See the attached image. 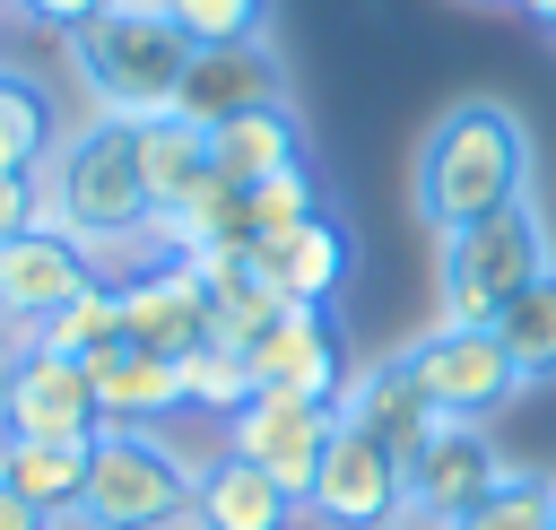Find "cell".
Masks as SVG:
<instances>
[{
	"label": "cell",
	"instance_id": "obj_1",
	"mask_svg": "<svg viewBox=\"0 0 556 530\" xmlns=\"http://www.w3.org/2000/svg\"><path fill=\"white\" fill-rule=\"evenodd\" d=\"M148 217H156V200H148V182H139V139H130V122H104V113L78 122V130L43 156V174H35V226L87 243L96 278H130V269L148 261Z\"/></svg>",
	"mask_w": 556,
	"mask_h": 530
},
{
	"label": "cell",
	"instance_id": "obj_2",
	"mask_svg": "<svg viewBox=\"0 0 556 530\" xmlns=\"http://www.w3.org/2000/svg\"><path fill=\"white\" fill-rule=\"evenodd\" d=\"M408 200L434 226V243L478 226V217H495V209H513V200H530V130H521V113L495 104V96L452 104L426 130L417 165H408Z\"/></svg>",
	"mask_w": 556,
	"mask_h": 530
},
{
	"label": "cell",
	"instance_id": "obj_3",
	"mask_svg": "<svg viewBox=\"0 0 556 530\" xmlns=\"http://www.w3.org/2000/svg\"><path fill=\"white\" fill-rule=\"evenodd\" d=\"M61 43H70V70H78V87H87V104L104 122H156V113H174L191 43L174 35L165 0H113L78 35H61Z\"/></svg>",
	"mask_w": 556,
	"mask_h": 530
},
{
	"label": "cell",
	"instance_id": "obj_4",
	"mask_svg": "<svg viewBox=\"0 0 556 530\" xmlns=\"http://www.w3.org/2000/svg\"><path fill=\"white\" fill-rule=\"evenodd\" d=\"M547 269H556V235H547V217H539L530 200H513V209L443 235V304H434V321L495 330L504 304H513L521 287H539Z\"/></svg>",
	"mask_w": 556,
	"mask_h": 530
},
{
	"label": "cell",
	"instance_id": "obj_5",
	"mask_svg": "<svg viewBox=\"0 0 556 530\" xmlns=\"http://www.w3.org/2000/svg\"><path fill=\"white\" fill-rule=\"evenodd\" d=\"M191 460L148 426H104L78 495V530H174L191 513Z\"/></svg>",
	"mask_w": 556,
	"mask_h": 530
},
{
	"label": "cell",
	"instance_id": "obj_6",
	"mask_svg": "<svg viewBox=\"0 0 556 530\" xmlns=\"http://www.w3.org/2000/svg\"><path fill=\"white\" fill-rule=\"evenodd\" d=\"M400 365L417 374V391L434 400V417H469V426H486V417L513 408V391H521L504 339H495V330H469V321H434L426 339L400 348Z\"/></svg>",
	"mask_w": 556,
	"mask_h": 530
},
{
	"label": "cell",
	"instance_id": "obj_7",
	"mask_svg": "<svg viewBox=\"0 0 556 530\" xmlns=\"http://www.w3.org/2000/svg\"><path fill=\"white\" fill-rule=\"evenodd\" d=\"M504 452H495V434L486 426H469V417H443L417 452H408V521H426V530H460L495 487H504Z\"/></svg>",
	"mask_w": 556,
	"mask_h": 530
},
{
	"label": "cell",
	"instance_id": "obj_8",
	"mask_svg": "<svg viewBox=\"0 0 556 530\" xmlns=\"http://www.w3.org/2000/svg\"><path fill=\"white\" fill-rule=\"evenodd\" d=\"M304 513L321 530H400L408 521V469L391 443H374L365 426H339L321 452V478L304 495Z\"/></svg>",
	"mask_w": 556,
	"mask_h": 530
},
{
	"label": "cell",
	"instance_id": "obj_9",
	"mask_svg": "<svg viewBox=\"0 0 556 530\" xmlns=\"http://www.w3.org/2000/svg\"><path fill=\"white\" fill-rule=\"evenodd\" d=\"M243 356H252V391H287V400H321V408H339V391L356 374L348 321L321 304H287Z\"/></svg>",
	"mask_w": 556,
	"mask_h": 530
},
{
	"label": "cell",
	"instance_id": "obj_10",
	"mask_svg": "<svg viewBox=\"0 0 556 530\" xmlns=\"http://www.w3.org/2000/svg\"><path fill=\"white\" fill-rule=\"evenodd\" d=\"M330 434H339V408H321V400H287V391H252V400L226 417V452L252 460L261 478H278L295 504L313 495Z\"/></svg>",
	"mask_w": 556,
	"mask_h": 530
},
{
	"label": "cell",
	"instance_id": "obj_11",
	"mask_svg": "<svg viewBox=\"0 0 556 530\" xmlns=\"http://www.w3.org/2000/svg\"><path fill=\"white\" fill-rule=\"evenodd\" d=\"M269 104H287V61H278L269 35H261V43H200V52L182 61L174 113H182L191 130H226V122L269 113Z\"/></svg>",
	"mask_w": 556,
	"mask_h": 530
},
{
	"label": "cell",
	"instance_id": "obj_12",
	"mask_svg": "<svg viewBox=\"0 0 556 530\" xmlns=\"http://www.w3.org/2000/svg\"><path fill=\"white\" fill-rule=\"evenodd\" d=\"M96 434H104V408H96L87 365L26 348L0 400V443H96Z\"/></svg>",
	"mask_w": 556,
	"mask_h": 530
},
{
	"label": "cell",
	"instance_id": "obj_13",
	"mask_svg": "<svg viewBox=\"0 0 556 530\" xmlns=\"http://www.w3.org/2000/svg\"><path fill=\"white\" fill-rule=\"evenodd\" d=\"M252 278L278 295V304H321V313H339V295H348V278H356V235L321 209V217H304V226H287V235H252Z\"/></svg>",
	"mask_w": 556,
	"mask_h": 530
},
{
	"label": "cell",
	"instance_id": "obj_14",
	"mask_svg": "<svg viewBox=\"0 0 556 530\" xmlns=\"http://www.w3.org/2000/svg\"><path fill=\"white\" fill-rule=\"evenodd\" d=\"M78 287H96L87 243H70V235H52V226H26V235L0 243V330L35 339Z\"/></svg>",
	"mask_w": 556,
	"mask_h": 530
},
{
	"label": "cell",
	"instance_id": "obj_15",
	"mask_svg": "<svg viewBox=\"0 0 556 530\" xmlns=\"http://www.w3.org/2000/svg\"><path fill=\"white\" fill-rule=\"evenodd\" d=\"M122 287V339L148 356H191L208 339V287L191 261H139Z\"/></svg>",
	"mask_w": 556,
	"mask_h": 530
},
{
	"label": "cell",
	"instance_id": "obj_16",
	"mask_svg": "<svg viewBox=\"0 0 556 530\" xmlns=\"http://www.w3.org/2000/svg\"><path fill=\"white\" fill-rule=\"evenodd\" d=\"M339 426H365V434L391 443L400 469H408V452H417L443 417H434V400L417 391V374H408L400 356H382V365H356V374H348V391H339Z\"/></svg>",
	"mask_w": 556,
	"mask_h": 530
},
{
	"label": "cell",
	"instance_id": "obj_17",
	"mask_svg": "<svg viewBox=\"0 0 556 530\" xmlns=\"http://www.w3.org/2000/svg\"><path fill=\"white\" fill-rule=\"evenodd\" d=\"M295 513L304 504L235 452L200 460V478H191V530H295Z\"/></svg>",
	"mask_w": 556,
	"mask_h": 530
},
{
	"label": "cell",
	"instance_id": "obj_18",
	"mask_svg": "<svg viewBox=\"0 0 556 530\" xmlns=\"http://www.w3.org/2000/svg\"><path fill=\"white\" fill-rule=\"evenodd\" d=\"M87 382H96V408H104V426H148L156 434V417H174L182 408V356H148V348H104V356H87Z\"/></svg>",
	"mask_w": 556,
	"mask_h": 530
},
{
	"label": "cell",
	"instance_id": "obj_19",
	"mask_svg": "<svg viewBox=\"0 0 556 530\" xmlns=\"http://www.w3.org/2000/svg\"><path fill=\"white\" fill-rule=\"evenodd\" d=\"M287 165H304V122H295L287 104L208 130V174H217L226 191H252V182H269V174H287Z\"/></svg>",
	"mask_w": 556,
	"mask_h": 530
},
{
	"label": "cell",
	"instance_id": "obj_20",
	"mask_svg": "<svg viewBox=\"0 0 556 530\" xmlns=\"http://www.w3.org/2000/svg\"><path fill=\"white\" fill-rule=\"evenodd\" d=\"M96 443H0V487H17L43 521H78Z\"/></svg>",
	"mask_w": 556,
	"mask_h": 530
},
{
	"label": "cell",
	"instance_id": "obj_21",
	"mask_svg": "<svg viewBox=\"0 0 556 530\" xmlns=\"http://www.w3.org/2000/svg\"><path fill=\"white\" fill-rule=\"evenodd\" d=\"M130 139H139V182H148L156 209H174V200H191L200 182H217V174H208V130H191L182 113L130 122Z\"/></svg>",
	"mask_w": 556,
	"mask_h": 530
},
{
	"label": "cell",
	"instance_id": "obj_22",
	"mask_svg": "<svg viewBox=\"0 0 556 530\" xmlns=\"http://www.w3.org/2000/svg\"><path fill=\"white\" fill-rule=\"evenodd\" d=\"M191 269H200V287H208V339H226V348H252V339L287 313V304L252 278L243 252H200Z\"/></svg>",
	"mask_w": 556,
	"mask_h": 530
},
{
	"label": "cell",
	"instance_id": "obj_23",
	"mask_svg": "<svg viewBox=\"0 0 556 530\" xmlns=\"http://www.w3.org/2000/svg\"><path fill=\"white\" fill-rule=\"evenodd\" d=\"M52 148H61V130H52L43 87H35V78H17V70H0V182L43 174V156H52Z\"/></svg>",
	"mask_w": 556,
	"mask_h": 530
},
{
	"label": "cell",
	"instance_id": "obj_24",
	"mask_svg": "<svg viewBox=\"0 0 556 530\" xmlns=\"http://www.w3.org/2000/svg\"><path fill=\"white\" fill-rule=\"evenodd\" d=\"M26 348H43V356H78V365H87V356H104V348H122V287H113V278L78 287V295H70V304H61Z\"/></svg>",
	"mask_w": 556,
	"mask_h": 530
},
{
	"label": "cell",
	"instance_id": "obj_25",
	"mask_svg": "<svg viewBox=\"0 0 556 530\" xmlns=\"http://www.w3.org/2000/svg\"><path fill=\"white\" fill-rule=\"evenodd\" d=\"M495 339H504V356H513V374H521V391H539V382H556V269H547L539 287H521V295L504 304V321H495Z\"/></svg>",
	"mask_w": 556,
	"mask_h": 530
},
{
	"label": "cell",
	"instance_id": "obj_26",
	"mask_svg": "<svg viewBox=\"0 0 556 530\" xmlns=\"http://www.w3.org/2000/svg\"><path fill=\"white\" fill-rule=\"evenodd\" d=\"M252 400V356L243 348H226V339H200L191 356H182V408H200V417H235Z\"/></svg>",
	"mask_w": 556,
	"mask_h": 530
},
{
	"label": "cell",
	"instance_id": "obj_27",
	"mask_svg": "<svg viewBox=\"0 0 556 530\" xmlns=\"http://www.w3.org/2000/svg\"><path fill=\"white\" fill-rule=\"evenodd\" d=\"M269 9L278 0H165L174 35L200 52V43H261L269 35Z\"/></svg>",
	"mask_w": 556,
	"mask_h": 530
},
{
	"label": "cell",
	"instance_id": "obj_28",
	"mask_svg": "<svg viewBox=\"0 0 556 530\" xmlns=\"http://www.w3.org/2000/svg\"><path fill=\"white\" fill-rule=\"evenodd\" d=\"M460 530H556V478H539V469H504V487H495Z\"/></svg>",
	"mask_w": 556,
	"mask_h": 530
},
{
	"label": "cell",
	"instance_id": "obj_29",
	"mask_svg": "<svg viewBox=\"0 0 556 530\" xmlns=\"http://www.w3.org/2000/svg\"><path fill=\"white\" fill-rule=\"evenodd\" d=\"M243 217H252V235H287V226L321 217V182H313V165H287V174L252 182V191H243Z\"/></svg>",
	"mask_w": 556,
	"mask_h": 530
},
{
	"label": "cell",
	"instance_id": "obj_30",
	"mask_svg": "<svg viewBox=\"0 0 556 530\" xmlns=\"http://www.w3.org/2000/svg\"><path fill=\"white\" fill-rule=\"evenodd\" d=\"M17 26H52V35H78L96 9H113V0H0Z\"/></svg>",
	"mask_w": 556,
	"mask_h": 530
},
{
	"label": "cell",
	"instance_id": "obj_31",
	"mask_svg": "<svg viewBox=\"0 0 556 530\" xmlns=\"http://www.w3.org/2000/svg\"><path fill=\"white\" fill-rule=\"evenodd\" d=\"M26 226H35V174L26 182H0V243L26 235Z\"/></svg>",
	"mask_w": 556,
	"mask_h": 530
},
{
	"label": "cell",
	"instance_id": "obj_32",
	"mask_svg": "<svg viewBox=\"0 0 556 530\" xmlns=\"http://www.w3.org/2000/svg\"><path fill=\"white\" fill-rule=\"evenodd\" d=\"M0 530H52V521H43V513H35L17 487H0Z\"/></svg>",
	"mask_w": 556,
	"mask_h": 530
},
{
	"label": "cell",
	"instance_id": "obj_33",
	"mask_svg": "<svg viewBox=\"0 0 556 530\" xmlns=\"http://www.w3.org/2000/svg\"><path fill=\"white\" fill-rule=\"evenodd\" d=\"M17 356H26V339H17V330H0V400H9V374H17Z\"/></svg>",
	"mask_w": 556,
	"mask_h": 530
},
{
	"label": "cell",
	"instance_id": "obj_34",
	"mask_svg": "<svg viewBox=\"0 0 556 530\" xmlns=\"http://www.w3.org/2000/svg\"><path fill=\"white\" fill-rule=\"evenodd\" d=\"M521 17H530L539 35H556V0H521Z\"/></svg>",
	"mask_w": 556,
	"mask_h": 530
},
{
	"label": "cell",
	"instance_id": "obj_35",
	"mask_svg": "<svg viewBox=\"0 0 556 530\" xmlns=\"http://www.w3.org/2000/svg\"><path fill=\"white\" fill-rule=\"evenodd\" d=\"M547 43H556V35H547Z\"/></svg>",
	"mask_w": 556,
	"mask_h": 530
}]
</instances>
